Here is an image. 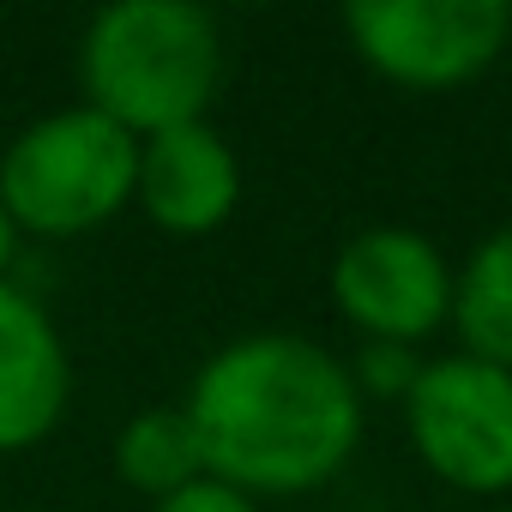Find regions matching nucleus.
<instances>
[{
  "label": "nucleus",
  "instance_id": "1",
  "mask_svg": "<svg viewBox=\"0 0 512 512\" xmlns=\"http://www.w3.org/2000/svg\"><path fill=\"white\" fill-rule=\"evenodd\" d=\"M181 410L205 476L241 488L247 500L332 482L362 440V392L350 386V368L296 332L223 344L193 374Z\"/></svg>",
  "mask_w": 512,
  "mask_h": 512
},
{
  "label": "nucleus",
  "instance_id": "2",
  "mask_svg": "<svg viewBox=\"0 0 512 512\" xmlns=\"http://www.w3.org/2000/svg\"><path fill=\"white\" fill-rule=\"evenodd\" d=\"M223 79L217 19L193 0H115L85 25L79 85L85 109L133 139L205 121Z\"/></svg>",
  "mask_w": 512,
  "mask_h": 512
},
{
  "label": "nucleus",
  "instance_id": "3",
  "mask_svg": "<svg viewBox=\"0 0 512 512\" xmlns=\"http://www.w3.org/2000/svg\"><path fill=\"white\" fill-rule=\"evenodd\" d=\"M139 139L73 103L37 115L0 151V205L25 235H85L133 199Z\"/></svg>",
  "mask_w": 512,
  "mask_h": 512
},
{
  "label": "nucleus",
  "instance_id": "4",
  "mask_svg": "<svg viewBox=\"0 0 512 512\" xmlns=\"http://www.w3.org/2000/svg\"><path fill=\"white\" fill-rule=\"evenodd\" d=\"M356 55L410 91L470 85L512 37L506 0H356L344 13Z\"/></svg>",
  "mask_w": 512,
  "mask_h": 512
},
{
  "label": "nucleus",
  "instance_id": "5",
  "mask_svg": "<svg viewBox=\"0 0 512 512\" xmlns=\"http://www.w3.org/2000/svg\"><path fill=\"white\" fill-rule=\"evenodd\" d=\"M422 464L464 494L512 488V374L476 356H446L404 392Z\"/></svg>",
  "mask_w": 512,
  "mask_h": 512
},
{
  "label": "nucleus",
  "instance_id": "6",
  "mask_svg": "<svg viewBox=\"0 0 512 512\" xmlns=\"http://www.w3.org/2000/svg\"><path fill=\"white\" fill-rule=\"evenodd\" d=\"M332 302L368 344H416L452 314V278L428 235L380 223L338 247Z\"/></svg>",
  "mask_w": 512,
  "mask_h": 512
},
{
  "label": "nucleus",
  "instance_id": "7",
  "mask_svg": "<svg viewBox=\"0 0 512 512\" xmlns=\"http://www.w3.org/2000/svg\"><path fill=\"white\" fill-rule=\"evenodd\" d=\"M73 404V362L49 308L0 278V452H25L55 434Z\"/></svg>",
  "mask_w": 512,
  "mask_h": 512
},
{
  "label": "nucleus",
  "instance_id": "8",
  "mask_svg": "<svg viewBox=\"0 0 512 512\" xmlns=\"http://www.w3.org/2000/svg\"><path fill=\"white\" fill-rule=\"evenodd\" d=\"M133 199L169 235H211L241 199V163L217 127L187 121V127L139 139Z\"/></svg>",
  "mask_w": 512,
  "mask_h": 512
},
{
  "label": "nucleus",
  "instance_id": "9",
  "mask_svg": "<svg viewBox=\"0 0 512 512\" xmlns=\"http://www.w3.org/2000/svg\"><path fill=\"white\" fill-rule=\"evenodd\" d=\"M452 320H458L464 356L512 374V223L470 253L464 278L452 284Z\"/></svg>",
  "mask_w": 512,
  "mask_h": 512
},
{
  "label": "nucleus",
  "instance_id": "10",
  "mask_svg": "<svg viewBox=\"0 0 512 512\" xmlns=\"http://www.w3.org/2000/svg\"><path fill=\"white\" fill-rule=\"evenodd\" d=\"M115 470H121V482H133L151 500H169L175 488L199 482L205 458H199L187 410L181 404H151V410L127 416V428L115 434Z\"/></svg>",
  "mask_w": 512,
  "mask_h": 512
},
{
  "label": "nucleus",
  "instance_id": "11",
  "mask_svg": "<svg viewBox=\"0 0 512 512\" xmlns=\"http://www.w3.org/2000/svg\"><path fill=\"white\" fill-rule=\"evenodd\" d=\"M416 374H422V362H416V350L410 344H368L362 356H356V374H350V386L362 392H380V398H404L410 386H416Z\"/></svg>",
  "mask_w": 512,
  "mask_h": 512
},
{
  "label": "nucleus",
  "instance_id": "12",
  "mask_svg": "<svg viewBox=\"0 0 512 512\" xmlns=\"http://www.w3.org/2000/svg\"><path fill=\"white\" fill-rule=\"evenodd\" d=\"M151 512H260L241 488H229V482H217V476H199V482H187V488H175L169 500H157Z\"/></svg>",
  "mask_w": 512,
  "mask_h": 512
},
{
  "label": "nucleus",
  "instance_id": "13",
  "mask_svg": "<svg viewBox=\"0 0 512 512\" xmlns=\"http://www.w3.org/2000/svg\"><path fill=\"white\" fill-rule=\"evenodd\" d=\"M13 253H19V229H13V217H7V205H0V272L13 266Z\"/></svg>",
  "mask_w": 512,
  "mask_h": 512
},
{
  "label": "nucleus",
  "instance_id": "14",
  "mask_svg": "<svg viewBox=\"0 0 512 512\" xmlns=\"http://www.w3.org/2000/svg\"><path fill=\"white\" fill-rule=\"evenodd\" d=\"M506 512H512V506H506Z\"/></svg>",
  "mask_w": 512,
  "mask_h": 512
}]
</instances>
